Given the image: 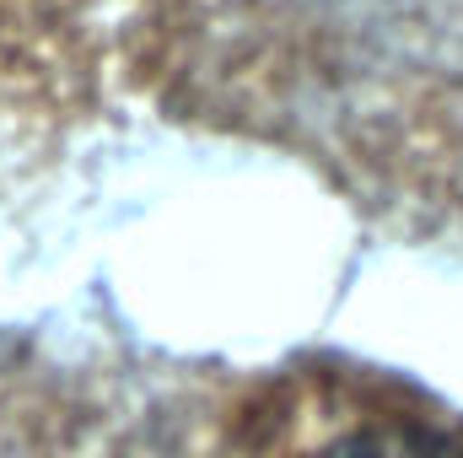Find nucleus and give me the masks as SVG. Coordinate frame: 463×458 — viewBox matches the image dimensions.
<instances>
[{
	"mask_svg": "<svg viewBox=\"0 0 463 458\" xmlns=\"http://www.w3.org/2000/svg\"><path fill=\"white\" fill-rule=\"evenodd\" d=\"M307 458H458L442 437L420 432V426H404V421H366V426H350L340 437L318 443Z\"/></svg>",
	"mask_w": 463,
	"mask_h": 458,
	"instance_id": "1",
	"label": "nucleus"
}]
</instances>
